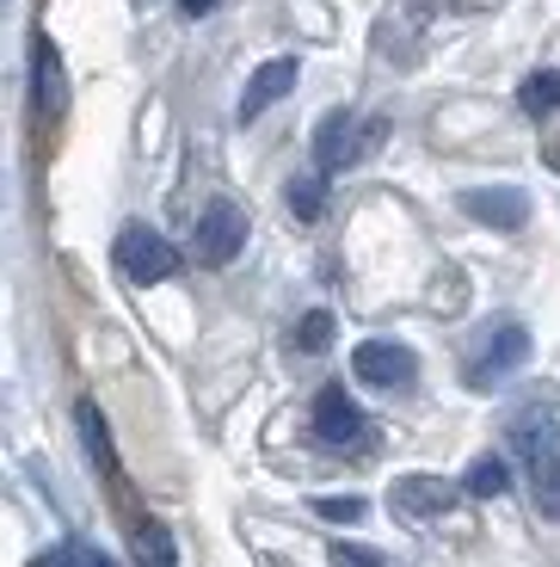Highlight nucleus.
<instances>
[{"label":"nucleus","mask_w":560,"mask_h":567,"mask_svg":"<svg viewBox=\"0 0 560 567\" xmlns=\"http://www.w3.org/2000/svg\"><path fill=\"white\" fill-rule=\"evenodd\" d=\"M456 204H463V216H475L480 228H499V235H518L530 223V198L518 185H468Z\"/></svg>","instance_id":"6"},{"label":"nucleus","mask_w":560,"mask_h":567,"mask_svg":"<svg viewBox=\"0 0 560 567\" xmlns=\"http://www.w3.org/2000/svg\"><path fill=\"white\" fill-rule=\"evenodd\" d=\"M31 81H38V112L43 117L69 112V74H62V50L50 38L31 43Z\"/></svg>","instance_id":"10"},{"label":"nucleus","mask_w":560,"mask_h":567,"mask_svg":"<svg viewBox=\"0 0 560 567\" xmlns=\"http://www.w3.org/2000/svg\"><path fill=\"white\" fill-rule=\"evenodd\" d=\"M554 439H560V413H554V408H542V401L518 408V420H511V444H518L523 456L554 451Z\"/></svg>","instance_id":"11"},{"label":"nucleus","mask_w":560,"mask_h":567,"mask_svg":"<svg viewBox=\"0 0 560 567\" xmlns=\"http://www.w3.org/2000/svg\"><path fill=\"white\" fill-rule=\"evenodd\" d=\"M523 364H530V327H523V321H499V327H487V333L475 340V352H468V364H463V383L487 395V389L511 383Z\"/></svg>","instance_id":"2"},{"label":"nucleus","mask_w":560,"mask_h":567,"mask_svg":"<svg viewBox=\"0 0 560 567\" xmlns=\"http://www.w3.org/2000/svg\"><path fill=\"white\" fill-rule=\"evenodd\" d=\"M50 567H117L105 549H93V543H62L56 555H50Z\"/></svg>","instance_id":"19"},{"label":"nucleus","mask_w":560,"mask_h":567,"mask_svg":"<svg viewBox=\"0 0 560 567\" xmlns=\"http://www.w3.org/2000/svg\"><path fill=\"white\" fill-rule=\"evenodd\" d=\"M136 561H142V567H173V561H179L160 518H142V525H136Z\"/></svg>","instance_id":"15"},{"label":"nucleus","mask_w":560,"mask_h":567,"mask_svg":"<svg viewBox=\"0 0 560 567\" xmlns=\"http://www.w3.org/2000/svg\"><path fill=\"white\" fill-rule=\"evenodd\" d=\"M505 487H511V468H505L499 456H480V463L463 475V494H475V499H499Z\"/></svg>","instance_id":"16"},{"label":"nucleus","mask_w":560,"mask_h":567,"mask_svg":"<svg viewBox=\"0 0 560 567\" xmlns=\"http://www.w3.org/2000/svg\"><path fill=\"white\" fill-rule=\"evenodd\" d=\"M191 247H197L204 266H228V259L247 247V210H240L235 198H210V204H204V216H197Z\"/></svg>","instance_id":"4"},{"label":"nucleus","mask_w":560,"mask_h":567,"mask_svg":"<svg viewBox=\"0 0 560 567\" xmlns=\"http://www.w3.org/2000/svg\"><path fill=\"white\" fill-rule=\"evenodd\" d=\"M314 512H321V518H333V525H357V518H364L370 506L345 494V499H314Z\"/></svg>","instance_id":"21"},{"label":"nucleus","mask_w":560,"mask_h":567,"mask_svg":"<svg viewBox=\"0 0 560 567\" xmlns=\"http://www.w3.org/2000/svg\"><path fill=\"white\" fill-rule=\"evenodd\" d=\"M518 105L530 117H548V112H560V69H536L530 81L518 86Z\"/></svg>","instance_id":"14"},{"label":"nucleus","mask_w":560,"mask_h":567,"mask_svg":"<svg viewBox=\"0 0 560 567\" xmlns=\"http://www.w3.org/2000/svg\"><path fill=\"white\" fill-rule=\"evenodd\" d=\"M295 74H302V62H295V56H271L266 69H252L247 93H240V124H252L259 112H271V105L295 86Z\"/></svg>","instance_id":"9"},{"label":"nucleus","mask_w":560,"mask_h":567,"mask_svg":"<svg viewBox=\"0 0 560 567\" xmlns=\"http://www.w3.org/2000/svg\"><path fill=\"white\" fill-rule=\"evenodd\" d=\"M112 259H117V271H124L129 284H167L173 271H179V254L160 241L155 228H142V223H129L124 235H117Z\"/></svg>","instance_id":"3"},{"label":"nucleus","mask_w":560,"mask_h":567,"mask_svg":"<svg viewBox=\"0 0 560 567\" xmlns=\"http://www.w3.org/2000/svg\"><path fill=\"white\" fill-rule=\"evenodd\" d=\"M326 346H333V315L326 309L302 315V321H295V352H326Z\"/></svg>","instance_id":"18"},{"label":"nucleus","mask_w":560,"mask_h":567,"mask_svg":"<svg viewBox=\"0 0 560 567\" xmlns=\"http://www.w3.org/2000/svg\"><path fill=\"white\" fill-rule=\"evenodd\" d=\"M370 425H364V408L345 395V383H326L321 395H314V439L333 444V451H345V444H357Z\"/></svg>","instance_id":"7"},{"label":"nucleus","mask_w":560,"mask_h":567,"mask_svg":"<svg viewBox=\"0 0 560 567\" xmlns=\"http://www.w3.org/2000/svg\"><path fill=\"white\" fill-rule=\"evenodd\" d=\"M210 7H216V0H179V13H185V19H204Z\"/></svg>","instance_id":"22"},{"label":"nucleus","mask_w":560,"mask_h":567,"mask_svg":"<svg viewBox=\"0 0 560 567\" xmlns=\"http://www.w3.org/2000/svg\"><path fill=\"white\" fill-rule=\"evenodd\" d=\"M351 370H357V383H370V389H413L419 358H413V346H401V340H364L357 352H351Z\"/></svg>","instance_id":"5"},{"label":"nucleus","mask_w":560,"mask_h":567,"mask_svg":"<svg viewBox=\"0 0 560 567\" xmlns=\"http://www.w3.org/2000/svg\"><path fill=\"white\" fill-rule=\"evenodd\" d=\"M74 420H81V439H86V451H93V463L112 468V439H105V420H98V408H93V401H81V408H74Z\"/></svg>","instance_id":"17"},{"label":"nucleus","mask_w":560,"mask_h":567,"mask_svg":"<svg viewBox=\"0 0 560 567\" xmlns=\"http://www.w3.org/2000/svg\"><path fill=\"white\" fill-rule=\"evenodd\" d=\"M388 506L406 512V518H444V512L456 506V487H449L444 475H401V482L388 487Z\"/></svg>","instance_id":"8"},{"label":"nucleus","mask_w":560,"mask_h":567,"mask_svg":"<svg viewBox=\"0 0 560 567\" xmlns=\"http://www.w3.org/2000/svg\"><path fill=\"white\" fill-rule=\"evenodd\" d=\"M530 487H536V512L560 525V451L530 456Z\"/></svg>","instance_id":"12"},{"label":"nucleus","mask_w":560,"mask_h":567,"mask_svg":"<svg viewBox=\"0 0 560 567\" xmlns=\"http://www.w3.org/2000/svg\"><path fill=\"white\" fill-rule=\"evenodd\" d=\"M382 136H388V124L382 117H357V112H326L321 117V130H314V173H345V167H357L364 155H376L382 148Z\"/></svg>","instance_id":"1"},{"label":"nucleus","mask_w":560,"mask_h":567,"mask_svg":"<svg viewBox=\"0 0 560 567\" xmlns=\"http://www.w3.org/2000/svg\"><path fill=\"white\" fill-rule=\"evenodd\" d=\"M326 561H333V567H394L388 555L364 549V543H333V549H326Z\"/></svg>","instance_id":"20"},{"label":"nucleus","mask_w":560,"mask_h":567,"mask_svg":"<svg viewBox=\"0 0 560 567\" xmlns=\"http://www.w3.org/2000/svg\"><path fill=\"white\" fill-rule=\"evenodd\" d=\"M283 204H290V216H295V223H321V210H326V173H309V179H290Z\"/></svg>","instance_id":"13"}]
</instances>
